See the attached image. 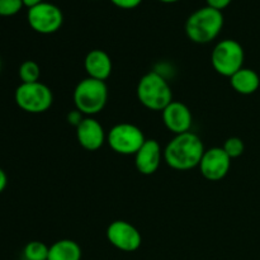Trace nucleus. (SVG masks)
<instances>
[{"mask_svg":"<svg viewBox=\"0 0 260 260\" xmlns=\"http://www.w3.org/2000/svg\"><path fill=\"white\" fill-rule=\"evenodd\" d=\"M18 74H19V79L22 80V83H37V81H40L41 68L36 61L27 60L19 66Z\"/></svg>","mask_w":260,"mask_h":260,"instance_id":"obj_17","label":"nucleus"},{"mask_svg":"<svg viewBox=\"0 0 260 260\" xmlns=\"http://www.w3.org/2000/svg\"><path fill=\"white\" fill-rule=\"evenodd\" d=\"M230 83L236 93L243 94V95H250L259 89L260 78L258 73L254 71L253 69L243 68L231 76Z\"/></svg>","mask_w":260,"mask_h":260,"instance_id":"obj_15","label":"nucleus"},{"mask_svg":"<svg viewBox=\"0 0 260 260\" xmlns=\"http://www.w3.org/2000/svg\"><path fill=\"white\" fill-rule=\"evenodd\" d=\"M137 98L145 108L162 112L173 102V91L164 76L150 71L140 79Z\"/></svg>","mask_w":260,"mask_h":260,"instance_id":"obj_3","label":"nucleus"},{"mask_svg":"<svg viewBox=\"0 0 260 260\" xmlns=\"http://www.w3.org/2000/svg\"><path fill=\"white\" fill-rule=\"evenodd\" d=\"M222 149L225 150L226 154L231 157V160L236 159V157L241 156L245 150V145L240 137H230L225 141Z\"/></svg>","mask_w":260,"mask_h":260,"instance_id":"obj_19","label":"nucleus"},{"mask_svg":"<svg viewBox=\"0 0 260 260\" xmlns=\"http://www.w3.org/2000/svg\"><path fill=\"white\" fill-rule=\"evenodd\" d=\"M0 69H2V61H0Z\"/></svg>","mask_w":260,"mask_h":260,"instance_id":"obj_27","label":"nucleus"},{"mask_svg":"<svg viewBox=\"0 0 260 260\" xmlns=\"http://www.w3.org/2000/svg\"><path fill=\"white\" fill-rule=\"evenodd\" d=\"M161 147L156 140H146L135 155L137 170L144 175H151L161 164Z\"/></svg>","mask_w":260,"mask_h":260,"instance_id":"obj_13","label":"nucleus"},{"mask_svg":"<svg viewBox=\"0 0 260 260\" xmlns=\"http://www.w3.org/2000/svg\"><path fill=\"white\" fill-rule=\"evenodd\" d=\"M8 185V177H7V173L0 168V194L5 190Z\"/></svg>","mask_w":260,"mask_h":260,"instance_id":"obj_24","label":"nucleus"},{"mask_svg":"<svg viewBox=\"0 0 260 260\" xmlns=\"http://www.w3.org/2000/svg\"><path fill=\"white\" fill-rule=\"evenodd\" d=\"M81 248L76 241L62 239L50 246L47 260H81Z\"/></svg>","mask_w":260,"mask_h":260,"instance_id":"obj_16","label":"nucleus"},{"mask_svg":"<svg viewBox=\"0 0 260 260\" xmlns=\"http://www.w3.org/2000/svg\"><path fill=\"white\" fill-rule=\"evenodd\" d=\"M108 101V88L106 81L86 78L76 85L74 90V103L76 109L86 116L101 113Z\"/></svg>","mask_w":260,"mask_h":260,"instance_id":"obj_4","label":"nucleus"},{"mask_svg":"<svg viewBox=\"0 0 260 260\" xmlns=\"http://www.w3.org/2000/svg\"><path fill=\"white\" fill-rule=\"evenodd\" d=\"M14 101L22 111L27 113H45L53 103L52 90L46 84L22 83L14 93Z\"/></svg>","mask_w":260,"mask_h":260,"instance_id":"obj_5","label":"nucleus"},{"mask_svg":"<svg viewBox=\"0 0 260 260\" xmlns=\"http://www.w3.org/2000/svg\"><path fill=\"white\" fill-rule=\"evenodd\" d=\"M144 132L131 123H118L107 135V142L114 152L121 155H136L145 144Z\"/></svg>","mask_w":260,"mask_h":260,"instance_id":"obj_7","label":"nucleus"},{"mask_svg":"<svg viewBox=\"0 0 260 260\" xmlns=\"http://www.w3.org/2000/svg\"><path fill=\"white\" fill-rule=\"evenodd\" d=\"M159 2L167 3V4H173V3H177V2H179V0H159Z\"/></svg>","mask_w":260,"mask_h":260,"instance_id":"obj_26","label":"nucleus"},{"mask_svg":"<svg viewBox=\"0 0 260 260\" xmlns=\"http://www.w3.org/2000/svg\"><path fill=\"white\" fill-rule=\"evenodd\" d=\"M28 24L35 32L41 35H52L57 32L63 23V14L57 5L43 2L28 9Z\"/></svg>","mask_w":260,"mask_h":260,"instance_id":"obj_8","label":"nucleus"},{"mask_svg":"<svg viewBox=\"0 0 260 260\" xmlns=\"http://www.w3.org/2000/svg\"><path fill=\"white\" fill-rule=\"evenodd\" d=\"M162 121L165 127L174 135H182L190 132L193 123V117L189 108L182 102L173 101L162 111Z\"/></svg>","mask_w":260,"mask_h":260,"instance_id":"obj_11","label":"nucleus"},{"mask_svg":"<svg viewBox=\"0 0 260 260\" xmlns=\"http://www.w3.org/2000/svg\"><path fill=\"white\" fill-rule=\"evenodd\" d=\"M223 14L211 7H203L193 12L185 22V33L192 42L206 45L220 35L223 28Z\"/></svg>","mask_w":260,"mask_h":260,"instance_id":"obj_2","label":"nucleus"},{"mask_svg":"<svg viewBox=\"0 0 260 260\" xmlns=\"http://www.w3.org/2000/svg\"><path fill=\"white\" fill-rule=\"evenodd\" d=\"M76 137L83 149L88 151H96L103 146L107 140L103 126L96 119L86 117L76 127Z\"/></svg>","mask_w":260,"mask_h":260,"instance_id":"obj_12","label":"nucleus"},{"mask_svg":"<svg viewBox=\"0 0 260 260\" xmlns=\"http://www.w3.org/2000/svg\"><path fill=\"white\" fill-rule=\"evenodd\" d=\"M88 78L106 81L112 74V60L103 50H91L84 60Z\"/></svg>","mask_w":260,"mask_h":260,"instance_id":"obj_14","label":"nucleus"},{"mask_svg":"<svg viewBox=\"0 0 260 260\" xmlns=\"http://www.w3.org/2000/svg\"><path fill=\"white\" fill-rule=\"evenodd\" d=\"M23 4H24V7H27L28 9L32 7H36V5L41 4V3H43V0H22Z\"/></svg>","mask_w":260,"mask_h":260,"instance_id":"obj_25","label":"nucleus"},{"mask_svg":"<svg viewBox=\"0 0 260 260\" xmlns=\"http://www.w3.org/2000/svg\"><path fill=\"white\" fill-rule=\"evenodd\" d=\"M244 60H245V52L243 46L238 41L230 38L220 41L215 46L211 55L213 69L220 75L228 78H231L234 74L244 68Z\"/></svg>","mask_w":260,"mask_h":260,"instance_id":"obj_6","label":"nucleus"},{"mask_svg":"<svg viewBox=\"0 0 260 260\" xmlns=\"http://www.w3.org/2000/svg\"><path fill=\"white\" fill-rule=\"evenodd\" d=\"M206 3H207V7L222 12L223 9H226L233 3V0H206Z\"/></svg>","mask_w":260,"mask_h":260,"instance_id":"obj_22","label":"nucleus"},{"mask_svg":"<svg viewBox=\"0 0 260 260\" xmlns=\"http://www.w3.org/2000/svg\"><path fill=\"white\" fill-rule=\"evenodd\" d=\"M111 3L113 5H116L117 8L129 10L139 7V5L142 3V0H111Z\"/></svg>","mask_w":260,"mask_h":260,"instance_id":"obj_21","label":"nucleus"},{"mask_svg":"<svg viewBox=\"0 0 260 260\" xmlns=\"http://www.w3.org/2000/svg\"><path fill=\"white\" fill-rule=\"evenodd\" d=\"M24 7L22 0H0V17H13Z\"/></svg>","mask_w":260,"mask_h":260,"instance_id":"obj_20","label":"nucleus"},{"mask_svg":"<svg viewBox=\"0 0 260 260\" xmlns=\"http://www.w3.org/2000/svg\"><path fill=\"white\" fill-rule=\"evenodd\" d=\"M50 246L42 241H30L23 249V256L25 260H47Z\"/></svg>","mask_w":260,"mask_h":260,"instance_id":"obj_18","label":"nucleus"},{"mask_svg":"<svg viewBox=\"0 0 260 260\" xmlns=\"http://www.w3.org/2000/svg\"><path fill=\"white\" fill-rule=\"evenodd\" d=\"M107 239L118 250L134 253L141 246L142 238L140 231L127 221H113L107 229Z\"/></svg>","mask_w":260,"mask_h":260,"instance_id":"obj_9","label":"nucleus"},{"mask_svg":"<svg viewBox=\"0 0 260 260\" xmlns=\"http://www.w3.org/2000/svg\"><path fill=\"white\" fill-rule=\"evenodd\" d=\"M198 167L206 179L218 182L228 175L231 168V157L222 147H212L206 150Z\"/></svg>","mask_w":260,"mask_h":260,"instance_id":"obj_10","label":"nucleus"},{"mask_svg":"<svg viewBox=\"0 0 260 260\" xmlns=\"http://www.w3.org/2000/svg\"><path fill=\"white\" fill-rule=\"evenodd\" d=\"M81 112H79L78 109H75V111H73V112H70V113L68 114V121H69V123H71L73 124V126H75V127H78L79 124L81 123V121H83V117H81Z\"/></svg>","mask_w":260,"mask_h":260,"instance_id":"obj_23","label":"nucleus"},{"mask_svg":"<svg viewBox=\"0 0 260 260\" xmlns=\"http://www.w3.org/2000/svg\"><path fill=\"white\" fill-rule=\"evenodd\" d=\"M205 145L193 132L175 135L164 150V160L175 170H189L198 167L205 154Z\"/></svg>","mask_w":260,"mask_h":260,"instance_id":"obj_1","label":"nucleus"}]
</instances>
